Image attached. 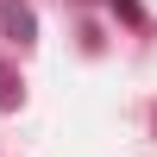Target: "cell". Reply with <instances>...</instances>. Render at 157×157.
I'll return each instance as SVG.
<instances>
[{"instance_id": "obj_1", "label": "cell", "mask_w": 157, "mask_h": 157, "mask_svg": "<svg viewBox=\"0 0 157 157\" xmlns=\"http://www.w3.org/2000/svg\"><path fill=\"white\" fill-rule=\"evenodd\" d=\"M0 19H6V32H13V38H19V44H25V38H32V32H38V19H32V13H25V6H19V0H13V6H6V13H0Z\"/></svg>"}, {"instance_id": "obj_2", "label": "cell", "mask_w": 157, "mask_h": 157, "mask_svg": "<svg viewBox=\"0 0 157 157\" xmlns=\"http://www.w3.org/2000/svg\"><path fill=\"white\" fill-rule=\"evenodd\" d=\"M13 101H19V75L0 63V107H13Z\"/></svg>"}]
</instances>
